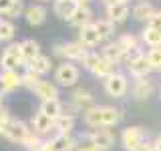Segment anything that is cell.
Instances as JSON below:
<instances>
[{"label": "cell", "mask_w": 161, "mask_h": 151, "mask_svg": "<svg viewBox=\"0 0 161 151\" xmlns=\"http://www.w3.org/2000/svg\"><path fill=\"white\" fill-rule=\"evenodd\" d=\"M121 119V111L109 105H95L85 111V123L89 127H113Z\"/></svg>", "instance_id": "1"}, {"label": "cell", "mask_w": 161, "mask_h": 151, "mask_svg": "<svg viewBox=\"0 0 161 151\" xmlns=\"http://www.w3.org/2000/svg\"><path fill=\"white\" fill-rule=\"evenodd\" d=\"M83 67L93 73L95 77H101V79H107L115 73V64L109 63L103 54L99 53H87V57L83 59Z\"/></svg>", "instance_id": "2"}, {"label": "cell", "mask_w": 161, "mask_h": 151, "mask_svg": "<svg viewBox=\"0 0 161 151\" xmlns=\"http://www.w3.org/2000/svg\"><path fill=\"white\" fill-rule=\"evenodd\" d=\"M127 60H129V63H127L129 73L133 75L135 79H143V77H147L151 70H153L151 64H149V60H147V54H145L141 48H137L135 53H131Z\"/></svg>", "instance_id": "3"}, {"label": "cell", "mask_w": 161, "mask_h": 151, "mask_svg": "<svg viewBox=\"0 0 161 151\" xmlns=\"http://www.w3.org/2000/svg\"><path fill=\"white\" fill-rule=\"evenodd\" d=\"M105 91L111 95V97H115V99H119V97H125L127 95V91H129V81L125 75H121V73H113L111 77L105 79Z\"/></svg>", "instance_id": "4"}, {"label": "cell", "mask_w": 161, "mask_h": 151, "mask_svg": "<svg viewBox=\"0 0 161 151\" xmlns=\"http://www.w3.org/2000/svg\"><path fill=\"white\" fill-rule=\"evenodd\" d=\"M54 79H57L58 85H63V87H70V85H75L79 81V67L75 63H63L58 64L57 70H54Z\"/></svg>", "instance_id": "5"}, {"label": "cell", "mask_w": 161, "mask_h": 151, "mask_svg": "<svg viewBox=\"0 0 161 151\" xmlns=\"http://www.w3.org/2000/svg\"><path fill=\"white\" fill-rule=\"evenodd\" d=\"M22 54H20V44L14 42V44H8L6 50L2 53L0 57V67L2 70H16L20 64H22Z\"/></svg>", "instance_id": "6"}, {"label": "cell", "mask_w": 161, "mask_h": 151, "mask_svg": "<svg viewBox=\"0 0 161 151\" xmlns=\"http://www.w3.org/2000/svg\"><path fill=\"white\" fill-rule=\"evenodd\" d=\"M54 53L60 54V57L64 59H73V60H83L87 57V47H83V44L79 42H64V44H58V47H54Z\"/></svg>", "instance_id": "7"}, {"label": "cell", "mask_w": 161, "mask_h": 151, "mask_svg": "<svg viewBox=\"0 0 161 151\" xmlns=\"http://www.w3.org/2000/svg\"><path fill=\"white\" fill-rule=\"evenodd\" d=\"M87 137H89L91 143L97 145L101 151H103V149H109L111 145L115 143V135L111 133L109 127H95V129L87 135Z\"/></svg>", "instance_id": "8"}, {"label": "cell", "mask_w": 161, "mask_h": 151, "mask_svg": "<svg viewBox=\"0 0 161 151\" xmlns=\"http://www.w3.org/2000/svg\"><path fill=\"white\" fill-rule=\"evenodd\" d=\"M121 139H123V147L127 151H135L141 143H145V131L141 127H127Z\"/></svg>", "instance_id": "9"}, {"label": "cell", "mask_w": 161, "mask_h": 151, "mask_svg": "<svg viewBox=\"0 0 161 151\" xmlns=\"http://www.w3.org/2000/svg\"><path fill=\"white\" fill-rule=\"evenodd\" d=\"M79 42L83 44V47H97V44L101 42V38L97 34V28H95V22L79 28Z\"/></svg>", "instance_id": "10"}, {"label": "cell", "mask_w": 161, "mask_h": 151, "mask_svg": "<svg viewBox=\"0 0 161 151\" xmlns=\"http://www.w3.org/2000/svg\"><path fill=\"white\" fill-rule=\"evenodd\" d=\"M101 54H103V57L107 59L109 63H113V64H117L119 60H123V59H127V57H129V54H127V50L121 47L117 40H115V42H109L107 47L103 48V53H101Z\"/></svg>", "instance_id": "11"}, {"label": "cell", "mask_w": 161, "mask_h": 151, "mask_svg": "<svg viewBox=\"0 0 161 151\" xmlns=\"http://www.w3.org/2000/svg\"><path fill=\"white\" fill-rule=\"evenodd\" d=\"M34 93L38 95L42 101H50V99H58V91H57V85H53L50 81H42L40 79L36 85H34Z\"/></svg>", "instance_id": "12"}, {"label": "cell", "mask_w": 161, "mask_h": 151, "mask_svg": "<svg viewBox=\"0 0 161 151\" xmlns=\"http://www.w3.org/2000/svg\"><path fill=\"white\" fill-rule=\"evenodd\" d=\"M28 70H32L34 75H47L50 69H53V59L50 57H44V54H38L36 59H32L30 63H26Z\"/></svg>", "instance_id": "13"}, {"label": "cell", "mask_w": 161, "mask_h": 151, "mask_svg": "<svg viewBox=\"0 0 161 151\" xmlns=\"http://www.w3.org/2000/svg\"><path fill=\"white\" fill-rule=\"evenodd\" d=\"M91 18H93V12H91L89 6H77V10L73 12V16L69 18V22L73 24V26H87V24H91Z\"/></svg>", "instance_id": "14"}, {"label": "cell", "mask_w": 161, "mask_h": 151, "mask_svg": "<svg viewBox=\"0 0 161 151\" xmlns=\"http://www.w3.org/2000/svg\"><path fill=\"white\" fill-rule=\"evenodd\" d=\"M24 16H26L28 24L38 26V24H42L44 18H47V8L40 6V4H32V6H28L26 10H24Z\"/></svg>", "instance_id": "15"}, {"label": "cell", "mask_w": 161, "mask_h": 151, "mask_svg": "<svg viewBox=\"0 0 161 151\" xmlns=\"http://www.w3.org/2000/svg\"><path fill=\"white\" fill-rule=\"evenodd\" d=\"M155 14H157V10H155V6L151 2H147V0L139 2L137 6L133 8V16L137 18V20H141V22H149Z\"/></svg>", "instance_id": "16"}, {"label": "cell", "mask_w": 161, "mask_h": 151, "mask_svg": "<svg viewBox=\"0 0 161 151\" xmlns=\"http://www.w3.org/2000/svg\"><path fill=\"white\" fill-rule=\"evenodd\" d=\"M129 12H131V8H129L127 2H125V4H117V6H111V8H107V20H111L113 24L125 22L127 16H129Z\"/></svg>", "instance_id": "17"}, {"label": "cell", "mask_w": 161, "mask_h": 151, "mask_svg": "<svg viewBox=\"0 0 161 151\" xmlns=\"http://www.w3.org/2000/svg\"><path fill=\"white\" fill-rule=\"evenodd\" d=\"M32 127L34 131H36L38 135H44V133H48L50 129H54V119H50L48 115H44V113H38L32 117Z\"/></svg>", "instance_id": "18"}, {"label": "cell", "mask_w": 161, "mask_h": 151, "mask_svg": "<svg viewBox=\"0 0 161 151\" xmlns=\"http://www.w3.org/2000/svg\"><path fill=\"white\" fill-rule=\"evenodd\" d=\"M20 54H22V60H24V63H30L32 59H36L38 54H40L38 42H36V40H32V38L22 40V42H20Z\"/></svg>", "instance_id": "19"}, {"label": "cell", "mask_w": 161, "mask_h": 151, "mask_svg": "<svg viewBox=\"0 0 161 151\" xmlns=\"http://www.w3.org/2000/svg\"><path fill=\"white\" fill-rule=\"evenodd\" d=\"M95 99H93V95L89 93V91H85V89H79V91H75L73 93V107H77V109H91V107H95Z\"/></svg>", "instance_id": "20"}, {"label": "cell", "mask_w": 161, "mask_h": 151, "mask_svg": "<svg viewBox=\"0 0 161 151\" xmlns=\"http://www.w3.org/2000/svg\"><path fill=\"white\" fill-rule=\"evenodd\" d=\"M40 113L48 115L50 119L57 121L60 115H63V103H60L58 99H50V101H42V105H40Z\"/></svg>", "instance_id": "21"}, {"label": "cell", "mask_w": 161, "mask_h": 151, "mask_svg": "<svg viewBox=\"0 0 161 151\" xmlns=\"http://www.w3.org/2000/svg\"><path fill=\"white\" fill-rule=\"evenodd\" d=\"M141 40H143V44H147L149 48H157V47H161V30L145 26L143 32H141Z\"/></svg>", "instance_id": "22"}, {"label": "cell", "mask_w": 161, "mask_h": 151, "mask_svg": "<svg viewBox=\"0 0 161 151\" xmlns=\"http://www.w3.org/2000/svg\"><path fill=\"white\" fill-rule=\"evenodd\" d=\"M151 83L147 81V77H143V79H135V85H133V97L135 99H139V101H143V99H149V95H151Z\"/></svg>", "instance_id": "23"}, {"label": "cell", "mask_w": 161, "mask_h": 151, "mask_svg": "<svg viewBox=\"0 0 161 151\" xmlns=\"http://www.w3.org/2000/svg\"><path fill=\"white\" fill-rule=\"evenodd\" d=\"M77 10V4H75V0H57L54 2V12L58 14L60 18H70L73 16V12Z\"/></svg>", "instance_id": "24"}, {"label": "cell", "mask_w": 161, "mask_h": 151, "mask_svg": "<svg viewBox=\"0 0 161 151\" xmlns=\"http://www.w3.org/2000/svg\"><path fill=\"white\" fill-rule=\"evenodd\" d=\"M73 127H75V117L70 113H67V115L63 113L54 121V129L58 131V135H69L70 131H73Z\"/></svg>", "instance_id": "25"}, {"label": "cell", "mask_w": 161, "mask_h": 151, "mask_svg": "<svg viewBox=\"0 0 161 151\" xmlns=\"http://www.w3.org/2000/svg\"><path fill=\"white\" fill-rule=\"evenodd\" d=\"M50 147H53V151H70L75 147V139L70 135H57L50 141Z\"/></svg>", "instance_id": "26"}, {"label": "cell", "mask_w": 161, "mask_h": 151, "mask_svg": "<svg viewBox=\"0 0 161 151\" xmlns=\"http://www.w3.org/2000/svg\"><path fill=\"white\" fill-rule=\"evenodd\" d=\"M95 28H97V34H99L101 40L111 38L113 32H115V24L111 22V20H97V22H95Z\"/></svg>", "instance_id": "27"}, {"label": "cell", "mask_w": 161, "mask_h": 151, "mask_svg": "<svg viewBox=\"0 0 161 151\" xmlns=\"http://www.w3.org/2000/svg\"><path fill=\"white\" fill-rule=\"evenodd\" d=\"M117 42L121 44V47H123L125 50H127V54H131V53H135V50L139 48V40L133 36V34H121V36L117 38ZM129 59V57H127Z\"/></svg>", "instance_id": "28"}, {"label": "cell", "mask_w": 161, "mask_h": 151, "mask_svg": "<svg viewBox=\"0 0 161 151\" xmlns=\"http://www.w3.org/2000/svg\"><path fill=\"white\" fill-rule=\"evenodd\" d=\"M145 54H147V60H149L151 69H153V70H161V47L149 48Z\"/></svg>", "instance_id": "29"}, {"label": "cell", "mask_w": 161, "mask_h": 151, "mask_svg": "<svg viewBox=\"0 0 161 151\" xmlns=\"http://www.w3.org/2000/svg\"><path fill=\"white\" fill-rule=\"evenodd\" d=\"M2 79L6 81V85H8L10 91H12L14 87H18V85H22V77L16 75V70H4V73H2Z\"/></svg>", "instance_id": "30"}, {"label": "cell", "mask_w": 161, "mask_h": 151, "mask_svg": "<svg viewBox=\"0 0 161 151\" xmlns=\"http://www.w3.org/2000/svg\"><path fill=\"white\" fill-rule=\"evenodd\" d=\"M14 32H16L14 24L10 20H2V24H0V40H10L14 36Z\"/></svg>", "instance_id": "31"}, {"label": "cell", "mask_w": 161, "mask_h": 151, "mask_svg": "<svg viewBox=\"0 0 161 151\" xmlns=\"http://www.w3.org/2000/svg\"><path fill=\"white\" fill-rule=\"evenodd\" d=\"M38 81H40L38 75H34L32 70H28V69H26V73L22 75V85H26V87H30V89H34V85H36Z\"/></svg>", "instance_id": "32"}, {"label": "cell", "mask_w": 161, "mask_h": 151, "mask_svg": "<svg viewBox=\"0 0 161 151\" xmlns=\"http://www.w3.org/2000/svg\"><path fill=\"white\" fill-rule=\"evenodd\" d=\"M24 145H26V147H28L30 151H36V149L40 147V145H42V143H40L38 133H30V135H28V139L24 141Z\"/></svg>", "instance_id": "33"}, {"label": "cell", "mask_w": 161, "mask_h": 151, "mask_svg": "<svg viewBox=\"0 0 161 151\" xmlns=\"http://www.w3.org/2000/svg\"><path fill=\"white\" fill-rule=\"evenodd\" d=\"M20 12H22V2L20 0H14V4L10 6V10L4 16H8V18H16V16H20Z\"/></svg>", "instance_id": "34"}, {"label": "cell", "mask_w": 161, "mask_h": 151, "mask_svg": "<svg viewBox=\"0 0 161 151\" xmlns=\"http://www.w3.org/2000/svg\"><path fill=\"white\" fill-rule=\"evenodd\" d=\"M147 26H151V28H157V30H161V12L157 10V14H155L153 18L147 22Z\"/></svg>", "instance_id": "35"}, {"label": "cell", "mask_w": 161, "mask_h": 151, "mask_svg": "<svg viewBox=\"0 0 161 151\" xmlns=\"http://www.w3.org/2000/svg\"><path fill=\"white\" fill-rule=\"evenodd\" d=\"M12 4H14V0H0V14H6Z\"/></svg>", "instance_id": "36"}, {"label": "cell", "mask_w": 161, "mask_h": 151, "mask_svg": "<svg viewBox=\"0 0 161 151\" xmlns=\"http://www.w3.org/2000/svg\"><path fill=\"white\" fill-rule=\"evenodd\" d=\"M127 0H103V4L107 8H111V6H117V4H125Z\"/></svg>", "instance_id": "37"}, {"label": "cell", "mask_w": 161, "mask_h": 151, "mask_svg": "<svg viewBox=\"0 0 161 151\" xmlns=\"http://www.w3.org/2000/svg\"><path fill=\"white\" fill-rule=\"evenodd\" d=\"M135 151H155V147H153L151 143H147V141H145V143H141V145H139V147L135 149Z\"/></svg>", "instance_id": "38"}, {"label": "cell", "mask_w": 161, "mask_h": 151, "mask_svg": "<svg viewBox=\"0 0 161 151\" xmlns=\"http://www.w3.org/2000/svg\"><path fill=\"white\" fill-rule=\"evenodd\" d=\"M79 151H101V149L97 147V145H93V143L89 141L87 145H83V147H79Z\"/></svg>", "instance_id": "39"}, {"label": "cell", "mask_w": 161, "mask_h": 151, "mask_svg": "<svg viewBox=\"0 0 161 151\" xmlns=\"http://www.w3.org/2000/svg\"><path fill=\"white\" fill-rule=\"evenodd\" d=\"M8 91H10V89H8L6 81H4V79H2V75H0V97H2L4 93H8Z\"/></svg>", "instance_id": "40"}, {"label": "cell", "mask_w": 161, "mask_h": 151, "mask_svg": "<svg viewBox=\"0 0 161 151\" xmlns=\"http://www.w3.org/2000/svg\"><path fill=\"white\" fill-rule=\"evenodd\" d=\"M153 147H155V151H161V135H157V139L153 141Z\"/></svg>", "instance_id": "41"}, {"label": "cell", "mask_w": 161, "mask_h": 151, "mask_svg": "<svg viewBox=\"0 0 161 151\" xmlns=\"http://www.w3.org/2000/svg\"><path fill=\"white\" fill-rule=\"evenodd\" d=\"M36 151H53V147H50V143H42Z\"/></svg>", "instance_id": "42"}, {"label": "cell", "mask_w": 161, "mask_h": 151, "mask_svg": "<svg viewBox=\"0 0 161 151\" xmlns=\"http://www.w3.org/2000/svg\"><path fill=\"white\" fill-rule=\"evenodd\" d=\"M75 4H77V6H87L89 0H75Z\"/></svg>", "instance_id": "43"}, {"label": "cell", "mask_w": 161, "mask_h": 151, "mask_svg": "<svg viewBox=\"0 0 161 151\" xmlns=\"http://www.w3.org/2000/svg\"><path fill=\"white\" fill-rule=\"evenodd\" d=\"M0 109H2V97H0Z\"/></svg>", "instance_id": "44"}, {"label": "cell", "mask_w": 161, "mask_h": 151, "mask_svg": "<svg viewBox=\"0 0 161 151\" xmlns=\"http://www.w3.org/2000/svg\"><path fill=\"white\" fill-rule=\"evenodd\" d=\"M0 24H2V18H0Z\"/></svg>", "instance_id": "45"}, {"label": "cell", "mask_w": 161, "mask_h": 151, "mask_svg": "<svg viewBox=\"0 0 161 151\" xmlns=\"http://www.w3.org/2000/svg\"><path fill=\"white\" fill-rule=\"evenodd\" d=\"M159 95H161V91H159Z\"/></svg>", "instance_id": "46"}]
</instances>
